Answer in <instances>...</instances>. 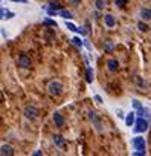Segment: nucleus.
I'll use <instances>...</instances> for the list:
<instances>
[{
	"label": "nucleus",
	"instance_id": "nucleus-1",
	"mask_svg": "<svg viewBox=\"0 0 151 156\" xmlns=\"http://www.w3.org/2000/svg\"><path fill=\"white\" fill-rule=\"evenodd\" d=\"M47 90H49L50 95L58 97V95H61V92H63V84H61L60 81H50V83L47 84Z\"/></svg>",
	"mask_w": 151,
	"mask_h": 156
},
{
	"label": "nucleus",
	"instance_id": "nucleus-2",
	"mask_svg": "<svg viewBox=\"0 0 151 156\" xmlns=\"http://www.w3.org/2000/svg\"><path fill=\"white\" fill-rule=\"evenodd\" d=\"M23 115H25V118H26V119L34 121V119H37V118H38V110H37L34 106H28V107H25Z\"/></svg>",
	"mask_w": 151,
	"mask_h": 156
},
{
	"label": "nucleus",
	"instance_id": "nucleus-3",
	"mask_svg": "<svg viewBox=\"0 0 151 156\" xmlns=\"http://www.w3.org/2000/svg\"><path fill=\"white\" fill-rule=\"evenodd\" d=\"M146 130H148V121H146V119H143L142 116H139V118L136 119L134 132H136V133H143V132H146Z\"/></svg>",
	"mask_w": 151,
	"mask_h": 156
},
{
	"label": "nucleus",
	"instance_id": "nucleus-4",
	"mask_svg": "<svg viewBox=\"0 0 151 156\" xmlns=\"http://www.w3.org/2000/svg\"><path fill=\"white\" fill-rule=\"evenodd\" d=\"M19 66H20V67H25V69H29V67L32 66V61H31V58H29L28 55L22 54V55L19 57Z\"/></svg>",
	"mask_w": 151,
	"mask_h": 156
},
{
	"label": "nucleus",
	"instance_id": "nucleus-5",
	"mask_svg": "<svg viewBox=\"0 0 151 156\" xmlns=\"http://www.w3.org/2000/svg\"><path fill=\"white\" fill-rule=\"evenodd\" d=\"M89 118H90V121L93 122V126H95V129L98 130V132H102V124H101V121H99V118L96 116V113L95 112H89Z\"/></svg>",
	"mask_w": 151,
	"mask_h": 156
},
{
	"label": "nucleus",
	"instance_id": "nucleus-6",
	"mask_svg": "<svg viewBox=\"0 0 151 156\" xmlns=\"http://www.w3.org/2000/svg\"><path fill=\"white\" fill-rule=\"evenodd\" d=\"M133 147H134L136 150H142V151H145V139H143L142 136H136V138H133Z\"/></svg>",
	"mask_w": 151,
	"mask_h": 156
},
{
	"label": "nucleus",
	"instance_id": "nucleus-7",
	"mask_svg": "<svg viewBox=\"0 0 151 156\" xmlns=\"http://www.w3.org/2000/svg\"><path fill=\"white\" fill-rule=\"evenodd\" d=\"M0 154H2V156H12L14 154L12 145H8V144L2 145V147H0Z\"/></svg>",
	"mask_w": 151,
	"mask_h": 156
},
{
	"label": "nucleus",
	"instance_id": "nucleus-8",
	"mask_svg": "<svg viewBox=\"0 0 151 156\" xmlns=\"http://www.w3.org/2000/svg\"><path fill=\"white\" fill-rule=\"evenodd\" d=\"M53 122H55L57 127H63V124H64V118H63V115H61L60 112H55V113H53Z\"/></svg>",
	"mask_w": 151,
	"mask_h": 156
},
{
	"label": "nucleus",
	"instance_id": "nucleus-9",
	"mask_svg": "<svg viewBox=\"0 0 151 156\" xmlns=\"http://www.w3.org/2000/svg\"><path fill=\"white\" fill-rule=\"evenodd\" d=\"M104 22H105V26H107V28H113V26L116 25V20H115V17H113L112 14L104 16Z\"/></svg>",
	"mask_w": 151,
	"mask_h": 156
},
{
	"label": "nucleus",
	"instance_id": "nucleus-10",
	"mask_svg": "<svg viewBox=\"0 0 151 156\" xmlns=\"http://www.w3.org/2000/svg\"><path fill=\"white\" fill-rule=\"evenodd\" d=\"M53 142H55V145H57L58 148H64V147H66V142H64L63 136H60V135H55V136H53Z\"/></svg>",
	"mask_w": 151,
	"mask_h": 156
},
{
	"label": "nucleus",
	"instance_id": "nucleus-11",
	"mask_svg": "<svg viewBox=\"0 0 151 156\" xmlns=\"http://www.w3.org/2000/svg\"><path fill=\"white\" fill-rule=\"evenodd\" d=\"M140 19H142V20H151V9L142 8V9H140Z\"/></svg>",
	"mask_w": 151,
	"mask_h": 156
},
{
	"label": "nucleus",
	"instance_id": "nucleus-12",
	"mask_svg": "<svg viewBox=\"0 0 151 156\" xmlns=\"http://www.w3.org/2000/svg\"><path fill=\"white\" fill-rule=\"evenodd\" d=\"M107 67H108V70H112V72H116V70H118V67H119V63H118L116 60H108V63H107Z\"/></svg>",
	"mask_w": 151,
	"mask_h": 156
},
{
	"label": "nucleus",
	"instance_id": "nucleus-13",
	"mask_svg": "<svg viewBox=\"0 0 151 156\" xmlns=\"http://www.w3.org/2000/svg\"><path fill=\"white\" fill-rule=\"evenodd\" d=\"M125 124H127V126H133V124H134V112H131V113L127 115V118H125Z\"/></svg>",
	"mask_w": 151,
	"mask_h": 156
},
{
	"label": "nucleus",
	"instance_id": "nucleus-14",
	"mask_svg": "<svg viewBox=\"0 0 151 156\" xmlns=\"http://www.w3.org/2000/svg\"><path fill=\"white\" fill-rule=\"evenodd\" d=\"M58 14H60L61 17H64L66 20H69V19H72V14H70L69 11H66V9H60V11H58Z\"/></svg>",
	"mask_w": 151,
	"mask_h": 156
},
{
	"label": "nucleus",
	"instance_id": "nucleus-15",
	"mask_svg": "<svg viewBox=\"0 0 151 156\" xmlns=\"http://www.w3.org/2000/svg\"><path fill=\"white\" fill-rule=\"evenodd\" d=\"M86 70H87V83H92V81H93V70H92L90 66H89Z\"/></svg>",
	"mask_w": 151,
	"mask_h": 156
},
{
	"label": "nucleus",
	"instance_id": "nucleus-16",
	"mask_svg": "<svg viewBox=\"0 0 151 156\" xmlns=\"http://www.w3.org/2000/svg\"><path fill=\"white\" fill-rule=\"evenodd\" d=\"M47 9H52V11H60V9H63V6L60 5V3H49V6H47Z\"/></svg>",
	"mask_w": 151,
	"mask_h": 156
},
{
	"label": "nucleus",
	"instance_id": "nucleus-17",
	"mask_svg": "<svg viewBox=\"0 0 151 156\" xmlns=\"http://www.w3.org/2000/svg\"><path fill=\"white\" fill-rule=\"evenodd\" d=\"M72 43L77 46V48H81V46H83V41H81L80 37H73V38H72Z\"/></svg>",
	"mask_w": 151,
	"mask_h": 156
},
{
	"label": "nucleus",
	"instance_id": "nucleus-18",
	"mask_svg": "<svg viewBox=\"0 0 151 156\" xmlns=\"http://www.w3.org/2000/svg\"><path fill=\"white\" fill-rule=\"evenodd\" d=\"M66 26H67V28H69L72 32H78V26H77V25H73V23L67 22V23H66Z\"/></svg>",
	"mask_w": 151,
	"mask_h": 156
},
{
	"label": "nucleus",
	"instance_id": "nucleus-19",
	"mask_svg": "<svg viewBox=\"0 0 151 156\" xmlns=\"http://www.w3.org/2000/svg\"><path fill=\"white\" fill-rule=\"evenodd\" d=\"M95 6H96V9H104L105 2H104V0H96V2H95Z\"/></svg>",
	"mask_w": 151,
	"mask_h": 156
},
{
	"label": "nucleus",
	"instance_id": "nucleus-20",
	"mask_svg": "<svg viewBox=\"0 0 151 156\" xmlns=\"http://www.w3.org/2000/svg\"><path fill=\"white\" fill-rule=\"evenodd\" d=\"M44 25H47V26H53V28H57V22H55V20H52V19H44Z\"/></svg>",
	"mask_w": 151,
	"mask_h": 156
},
{
	"label": "nucleus",
	"instance_id": "nucleus-21",
	"mask_svg": "<svg viewBox=\"0 0 151 156\" xmlns=\"http://www.w3.org/2000/svg\"><path fill=\"white\" fill-rule=\"evenodd\" d=\"M137 28H139L140 31H143V32H146V31L149 29V28H148V26H146V25H145L143 22H139V25H137Z\"/></svg>",
	"mask_w": 151,
	"mask_h": 156
},
{
	"label": "nucleus",
	"instance_id": "nucleus-22",
	"mask_svg": "<svg viewBox=\"0 0 151 156\" xmlns=\"http://www.w3.org/2000/svg\"><path fill=\"white\" fill-rule=\"evenodd\" d=\"M12 17H15V14L11 12V11H8V9H5V19L9 20V19H12Z\"/></svg>",
	"mask_w": 151,
	"mask_h": 156
},
{
	"label": "nucleus",
	"instance_id": "nucleus-23",
	"mask_svg": "<svg viewBox=\"0 0 151 156\" xmlns=\"http://www.w3.org/2000/svg\"><path fill=\"white\" fill-rule=\"evenodd\" d=\"M105 51H107V52H112V51H113V43H112L110 40L105 41Z\"/></svg>",
	"mask_w": 151,
	"mask_h": 156
},
{
	"label": "nucleus",
	"instance_id": "nucleus-24",
	"mask_svg": "<svg viewBox=\"0 0 151 156\" xmlns=\"http://www.w3.org/2000/svg\"><path fill=\"white\" fill-rule=\"evenodd\" d=\"M131 104H133V107H134L136 110H139V109H142V104H140V103H139L137 100H133V103H131Z\"/></svg>",
	"mask_w": 151,
	"mask_h": 156
},
{
	"label": "nucleus",
	"instance_id": "nucleus-25",
	"mask_svg": "<svg viewBox=\"0 0 151 156\" xmlns=\"http://www.w3.org/2000/svg\"><path fill=\"white\" fill-rule=\"evenodd\" d=\"M115 3H116L119 8H122V6H125V5H127V0H115Z\"/></svg>",
	"mask_w": 151,
	"mask_h": 156
},
{
	"label": "nucleus",
	"instance_id": "nucleus-26",
	"mask_svg": "<svg viewBox=\"0 0 151 156\" xmlns=\"http://www.w3.org/2000/svg\"><path fill=\"white\" fill-rule=\"evenodd\" d=\"M93 100H95L98 104H102V98H101L99 95H95V97H93Z\"/></svg>",
	"mask_w": 151,
	"mask_h": 156
},
{
	"label": "nucleus",
	"instance_id": "nucleus-27",
	"mask_svg": "<svg viewBox=\"0 0 151 156\" xmlns=\"http://www.w3.org/2000/svg\"><path fill=\"white\" fill-rule=\"evenodd\" d=\"M11 2H15V3H28V0H11Z\"/></svg>",
	"mask_w": 151,
	"mask_h": 156
},
{
	"label": "nucleus",
	"instance_id": "nucleus-28",
	"mask_svg": "<svg viewBox=\"0 0 151 156\" xmlns=\"http://www.w3.org/2000/svg\"><path fill=\"white\" fill-rule=\"evenodd\" d=\"M5 19V9H0V20Z\"/></svg>",
	"mask_w": 151,
	"mask_h": 156
},
{
	"label": "nucleus",
	"instance_id": "nucleus-29",
	"mask_svg": "<svg viewBox=\"0 0 151 156\" xmlns=\"http://www.w3.org/2000/svg\"><path fill=\"white\" fill-rule=\"evenodd\" d=\"M70 3H72L73 6H78V3H80V0H70Z\"/></svg>",
	"mask_w": 151,
	"mask_h": 156
},
{
	"label": "nucleus",
	"instance_id": "nucleus-30",
	"mask_svg": "<svg viewBox=\"0 0 151 156\" xmlns=\"http://www.w3.org/2000/svg\"><path fill=\"white\" fill-rule=\"evenodd\" d=\"M32 154H34V156H41V151H40V150H37V151H34Z\"/></svg>",
	"mask_w": 151,
	"mask_h": 156
},
{
	"label": "nucleus",
	"instance_id": "nucleus-31",
	"mask_svg": "<svg viewBox=\"0 0 151 156\" xmlns=\"http://www.w3.org/2000/svg\"><path fill=\"white\" fill-rule=\"evenodd\" d=\"M118 116H119V118H122V116H124V113H122L121 110H118Z\"/></svg>",
	"mask_w": 151,
	"mask_h": 156
}]
</instances>
